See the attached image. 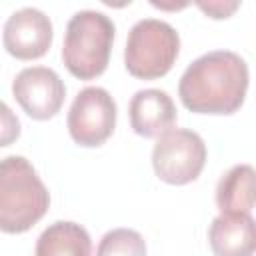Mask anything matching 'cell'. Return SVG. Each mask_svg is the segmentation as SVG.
I'll use <instances>...</instances> for the list:
<instances>
[{
  "label": "cell",
  "instance_id": "5b68a950",
  "mask_svg": "<svg viewBox=\"0 0 256 256\" xmlns=\"http://www.w3.org/2000/svg\"><path fill=\"white\" fill-rule=\"evenodd\" d=\"M206 164V144L194 130L170 128L158 136L152 148L156 176L174 186L196 180Z\"/></svg>",
  "mask_w": 256,
  "mask_h": 256
},
{
  "label": "cell",
  "instance_id": "8992f818",
  "mask_svg": "<svg viewBox=\"0 0 256 256\" xmlns=\"http://www.w3.org/2000/svg\"><path fill=\"white\" fill-rule=\"evenodd\" d=\"M68 132L80 146L94 148L104 144L116 126V102L100 86L82 88L68 110Z\"/></svg>",
  "mask_w": 256,
  "mask_h": 256
},
{
  "label": "cell",
  "instance_id": "9c48e42d",
  "mask_svg": "<svg viewBox=\"0 0 256 256\" xmlns=\"http://www.w3.org/2000/svg\"><path fill=\"white\" fill-rule=\"evenodd\" d=\"M130 126L138 136L152 138L170 130L176 122V106L160 88L138 90L128 104Z\"/></svg>",
  "mask_w": 256,
  "mask_h": 256
},
{
  "label": "cell",
  "instance_id": "ba28073f",
  "mask_svg": "<svg viewBox=\"0 0 256 256\" xmlns=\"http://www.w3.org/2000/svg\"><path fill=\"white\" fill-rule=\"evenodd\" d=\"M52 36L50 18L42 10L26 6L8 16L4 22L2 42L10 56L18 60H34L48 52Z\"/></svg>",
  "mask_w": 256,
  "mask_h": 256
},
{
  "label": "cell",
  "instance_id": "6da1fadb",
  "mask_svg": "<svg viewBox=\"0 0 256 256\" xmlns=\"http://www.w3.org/2000/svg\"><path fill=\"white\" fill-rule=\"evenodd\" d=\"M248 66L232 50L198 56L178 82L182 104L196 114H234L246 98Z\"/></svg>",
  "mask_w": 256,
  "mask_h": 256
},
{
  "label": "cell",
  "instance_id": "9a60e30c",
  "mask_svg": "<svg viewBox=\"0 0 256 256\" xmlns=\"http://www.w3.org/2000/svg\"><path fill=\"white\" fill-rule=\"evenodd\" d=\"M152 6H156V8H184L186 2H180V4H160V2H152Z\"/></svg>",
  "mask_w": 256,
  "mask_h": 256
},
{
  "label": "cell",
  "instance_id": "3957f363",
  "mask_svg": "<svg viewBox=\"0 0 256 256\" xmlns=\"http://www.w3.org/2000/svg\"><path fill=\"white\" fill-rule=\"evenodd\" d=\"M114 32L116 26L104 12H76L66 24L62 44V62L68 72L80 80L100 76L110 60Z\"/></svg>",
  "mask_w": 256,
  "mask_h": 256
},
{
  "label": "cell",
  "instance_id": "7c38bea8",
  "mask_svg": "<svg viewBox=\"0 0 256 256\" xmlns=\"http://www.w3.org/2000/svg\"><path fill=\"white\" fill-rule=\"evenodd\" d=\"M34 256H92V240L84 226L58 220L38 236Z\"/></svg>",
  "mask_w": 256,
  "mask_h": 256
},
{
  "label": "cell",
  "instance_id": "52a82bcc",
  "mask_svg": "<svg viewBox=\"0 0 256 256\" xmlns=\"http://www.w3.org/2000/svg\"><path fill=\"white\" fill-rule=\"evenodd\" d=\"M12 94L30 118L48 120L60 112L66 98V86L52 68L30 66L16 74Z\"/></svg>",
  "mask_w": 256,
  "mask_h": 256
},
{
  "label": "cell",
  "instance_id": "30bf717a",
  "mask_svg": "<svg viewBox=\"0 0 256 256\" xmlns=\"http://www.w3.org/2000/svg\"><path fill=\"white\" fill-rule=\"evenodd\" d=\"M216 256H252L256 252V220L250 214H220L208 230Z\"/></svg>",
  "mask_w": 256,
  "mask_h": 256
},
{
  "label": "cell",
  "instance_id": "8fae6325",
  "mask_svg": "<svg viewBox=\"0 0 256 256\" xmlns=\"http://www.w3.org/2000/svg\"><path fill=\"white\" fill-rule=\"evenodd\" d=\"M216 204L222 214H250L256 206V168L232 166L216 186Z\"/></svg>",
  "mask_w": 256,
  "mask_h": 256
},
{
  "label": "cell",
  "instance_id": "4fadbf2b",
  "mask_svg": "<svg viewBox=\"0 0 256 256\" xmlns=\"http://www.w3.org/2000/svg\"><path fill=\"white\" fill-rule=\"evenodd\" d=\"M96 256H146V242L132 228H114L102 236Z\"/></svg>",
  "mask_w": 256,
  "mask_h": 256
},
{
  "label": "cell",
  "instance_id": "5bb4252c",
  "mask_svg": "<svg viewBox=\"0 0 256 256\" xmlns=\"http://www.w3.org/2000/svg\"><path fill=\"white\" fill-rule=\"evenodd\" d=\"M196 6L204 12V14H208L210 18H228L238 6H240V2H228V0H210V2H196Z\"/></svg>",
  "mask_w": 256,
  "mask_h": 256
},
{
  "label": "cell",
  "instance_id": "7a4b0ae2",
  "mask_svg": "<svg viewBox=\"0 0 256 256\" xmlns=\"http://www.w3.org/2000/svg\"><path fill=\"white\" fill-rule=\"evenodd\" d=\"M50 194L36 168L24 156H6L0 164V228L8 234L30 230L48 210Z\"/></svg>",
  "mask_w": 256,
  "mask_h": 256
},
{
  "label": "cell",
  "instance_id": "277c9868",
  "mask_svg": "<svg viewBox=\"0 0 256 256\" xmlns=\"http://www.w3.org/2000/svg\"><path fill=\"white\" fill-rule=\"evenodd\" d=\"M180 52L176 28L158 18L138 20L126 38L124 66L142 80H154L170 72Z\"/></svg>",
  "mask_w": 256,
  "mask_h": 256
}]
</instances>
